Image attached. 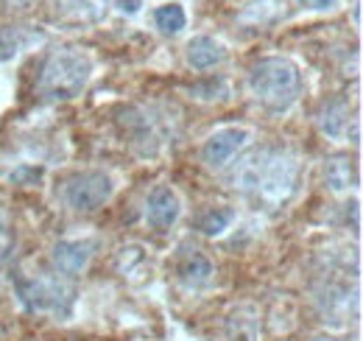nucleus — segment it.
<instances>
[{"label":"nucleus","instance_id":"1","mask_svg":"<svg viewBox=\"0 0 363 341\" xmlns=\"http://www.w3.org/2000/svg\"><path fill=\"white\" fill-rule=\"evenodd\" d=\"M302 90H305L302 70L288 56H266V59L255 62L249 70V92L272 115L291 112L296 107Z\"/></svg>","mask_w":363,"mask_h":341},{"label":"nucleus","instance_id":"2","mask_svg":"<svg viewBox=\"0 0 363 341\" xmlns=\"http://www.w3.org/2000/svg\"><path fill=\"white\" fill-rule=\"evenodd\" d=\"M296 173L299 166L288 154H255L240 166V173H235V182H240L243 190H257L266 202L279 205L294 193Z\"/></svg>","mask_w":363,"mask_h":341},{"label":"nucleus","instance_id":"3","mask_svg":"<svg viewBox=\"0 0 363 341\" xmlns=\"http://www.w3.org/2000/svg\"><path fill=\"white\" fill-rule=\"evenodd\" d=\"M92 76V56L84 48H56L45 59L40 90L50 101H70L82 95Z\"/></svg>","mask_w":363,"mask_h":341},{"label":"nucleus","instance_id":"4","mask_svg":"<svg viewBox=\"0 0 363 341\" xmlns=\"http://www.w3.org/2000/svg\"><path fill=\"white\" fill-rule=\"evenodd\" d=\"M65 205L76 213H95L115 196V182L106 170H82L65 182Z\"/></svg>","mask_w":363,"mask_h":341},{"label":"nucleus","instance_id":"5","mask_svg":"<svg viewBox=\"0 0 363 341\" xmlns=\"http://www.w3.org/2000/svg\"><path fill=\"white\" fill-rule=\"evenodd\" d=\"M252 131L246 126H221L216 129L204 143H201V163L210 170H221L229 160L249 143Z\"/></svg>","mask_w":363,"mask_h":341},{"label":"nucleus","instance_id":"6","mask_svg":"<svg viewBox=\"0 0 363 341\" xmlns=\"http://www.w3.org/2000/svg\"><path fill=\"white\" fill-rule=\"evenodd\" d=\"M182 215V199L171 185H157L151 188L145 199V221L157 232H168Z\"/></svg>","mask_w":363,"mask_h":341},{"label":"nucleus","instance_id":"7","mask_svg":"<svg viewBox=\"0 0 363 341\" xmlns=\"http://www.w3.org/2000/svg\"><path fill=\"white\" fill-rule=\"evenodd\" d=\"M53 266L62 271V274H82L87 271L92 260V244L90 241H79V238H62L53 244V252H50Z\"/></svg>","mask_w":363,"mask_h":341},{"label":"nucleus","instance_id":"8","mask_svg":"<svg viewBox=\"0 0 363 341\" xmlns=\"http://www.w3.org/2000/svg\"><path fill=\"white\" fill-rule=\"evenodd\" d=\"M17 294L28 310H56L67 288L50 280H17Z\"/></svg>","mask_w":363,"mask_h":341},{"label":"nucleus","instance_id":"9","mask_svg":"<svg viewBox=\"0 0 363 341\" xmlns=\"http://www.w3.org/2000/svg\"><path fill=\"white\" fill-rule=\"evenodd\" d=\"M229 56L227 45L210 34H199L193 37L190 43L184 45V62L193 67V70H213L218 65H224Z\"/></svg>","mask_w":363,"mask_h":341},{"label":"nucleus","instance_id":"10","mask_svg":"<svg viewBox=\"0 0 363 341\" xmlns=\"http://www.w3.org/2000/svg\"><path fill=\"white\" fill-rule=\"evenodd\" d=\"M324 182L333 193H350L358 185V170L350 157H333L324 166Z\"/></svg>","mask_w":363,"mask_h":341},{"label":"nucleus","instance_id":"11","mask_svg":"<svg viewBox=\"0 0 363 341\" xmlns=\"http://www.w3.org/2000/svg\"><path fill=\"white\" fill-rule=\"evenodd\" d=\"M177 277H179L187 288H204V286H207V283L216 277V266H213V263H210L204 255L193 252V255H187L179 263Z\"/></svg>","mask_w":363,"mask_h":341},{"label":"nucleus","instance_id":"12","mask_svg":"<svg viewBox=\"0 0 363 341\" xmlns=\"http://www.w3.org/2000/svg\"><path fill=\"white\" fill-rule=\"evenodd\" d=\"M154 26L165 34V37H174L187 28V11L182 3H162L154 9Z\"/></svg>","mask_w":363,"mask_h":341},{"label":"nucleus","instance_id":"13","mask_svg":"<svg viewBox=\"0 0 363 341\" xmlns=\"http://www.w3.org/2000/svg\"><path fill=\"white\" fill-rule=\"evenodd\" d=\"M229 341H257V316L252 308H238L227 319Z\"/></svg>","mask_w":363,"mask_h":341},{"label":"nucleus","instance_id":"14","mask_svg":"<svg viewBox=\"0 0 363 341\" xmlns=\"http://www.w3.org/2000/svg\"><path fill=\"white\" fill-rule=\"evenodd\" d=\"M232 221H235V210L232 207H213V210H207L199 218V229L207 238H218V235H224L232 227Z\"/></svg>","mask_w":363,"mask_h":341},{"label":"nucleus","instance_id":"15","mask_svg":"<svg viewBox=\"0 0 363 341\" xmlns=\"http://www.w3.org/2000/svg\"><path fill=\"white\" fill-rule=\"evenodd\" d=\"M350 129V109L347 104H330L321 115V131L330 134L333 140H341Z\"/></svg>","mask_w":363,"mask_h":341},{"label":"nucleus","instance_id":"16","mask_svg":"<svg viewBox=\"0 0 363 341\" xmlns=\"http://www.w3.org/2000/svg\"><path fill=\"white\" fill-rule=\"evenodd\" d=\"M14 185H37L40 179H43V168H37V166H20V168L11 170V176H9Z\"/></svg>","mask_w":363,"mask_h":341},{"label":"nucleus","instance_id":"17","mask_svg":"<svg viewBox=\"0 0 363 341\" xmlns=\"http://www.w3.org/2000/svg\"><path fill=\"white\" fill-rule=\"evenodd\" d=\"M118 9L126 14H137L140 11V0H118Z\"/></svg>","mask_w":363,"mask_h":341},{"label":"nucleus","instance_id":"18","mask_svg":"<svg viewBox=\"0 0 363 341\" xmlns=\"http://www.w3.org/2000/svg\"><path fill=\"white\" fill-rule=\"evenodd\" d=\"M311 6H313V9H321V11H327V9H335L338 0H311Z\"/></svg>","mask_w":363,"mask_h":341},{"label":"nucleus","instance_id":"19","mask_svg":"<svg viewBox=\"0 0 363 341\" xmlns=\"http://www.w3.org/2000/svg\"><path fill=\"white\" fill-rule=\"evenodd\" d=\"M6 257H9V247H0V266L6 263Z\"/></svg>","mask_w":363,"mask_h":341},{"label":"nucleus","instance_id":"20","mask_svg":"<svg viewBox=\"0 0 363 341\" xmlns=\"http://www.w3.org/2000/svg\"><path fill=\"white\" fill-rule=\"evenodd\" d=\"M3 232H6V215L0 213V235H3Z\"/></svg>","mask_w":363,"mask_h":341}]
</instances>
